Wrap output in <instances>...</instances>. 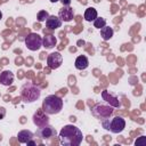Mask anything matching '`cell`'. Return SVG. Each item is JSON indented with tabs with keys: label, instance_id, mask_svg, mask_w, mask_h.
<instances>
[{
	"label": "cell",
	"instance_id": "21",
	"mask_svg": "<svg viewBox=\"0 0 146 146\" xmlns=\"http://www.w3.org/2000/svg\"><path fill=\"white\" fill-rule=\"evenodd\" d=\"M136 146H146V137L145 136H140L136 141H135Z\"/></svg>",
	"mask_w": 146,
	"mask_h": 146
},
{
	"label": "cell",
	"instance_id": "11",
	"mask_svg": "<svg viewBox=\"0 0 146 146\" xmlns=\"http://www.w3.org/2000/svg\"><path fill=\"white\" fill-rule=\"evenodd\" d=\"M102 97H103V99L105 100V102H107L112 107H120L121 106V103L119 102V98L116 97V96H113V95H111L107 90H103L102 91Z\"/></svg>",
	"mask_w": 146,
	"mask_h": 146
},
{
	"label": "cell",
	"instance_id": "14",
	"mask_svg": "<svg viewBox=\"0 0 146 146\" xmlns=\"http://www.w3.org/2000/svg\"><path fill=\"white\" fill-rule=\"evenodd\" d=\"M33 138H34V133L32 131H30V130H21L17 133V139L22 144H26L27 141H30Z\"/></svg>",
	"mask_w": 146,
	"mask_h": 146
},
{
	"label": "cell",
	"instance_id": "8",
	"mask_svg": "<svg viewBox=\"0 0 146 146\" xmlns=\"http://www.w3.org/2000/svg\"><path fill=\"white\" fill-rule=\"evenodd\" d=\"M62 64H63V56L60 55V52L55 51V52H51V54L48 55V57H47V65H48L49 68L56 70Z\"/></svg>",
	"mask_w": 146,
	"mask_h": 146
},
{
	"label": "cell",
	"instance_id": "6",
	"mask_svg": "<svg viewBox=\"0 0 146 146\" xmlns=\"http://www.w3.org/2000/svg\"><path fill=\"white\" fill-rule=\"evenodd\" d=\"M25 46L27 49L32 51H36L42 47V36H40L38 33H30L25 38Z\"/></svg>",
	"mask_w": 146,
	"mask_h": 146
},
{
	"label": "cell",
	"instance_id": "2",
	"mask_svg": "<svg viewBox=\"0 0 146 146\" xmlns=\"http://www.w3.org/2000/svg\"><path fill=\"white\" fill-rule=\"evenodd\" d=\"M41 108L48 115L58 114L63 110V100L56 95H49L43 99Z\"/></svg>",
	"mask_w": 146,
	"mask_h": 146
},
{
	"label": "cell",
	"instance_id": "19",
	"mask_svg": "<svg viewBox=\"0 0 146 146\" xmlns=\"http://www.w3.org/2000/svg\"><path fill=\"white\" fill-rule=\"evenodd\" d=\"M106 25V19L103 18V17H97L95 21H94V26L96 29H102Z\"/></svg>",
	"mask_w": 146,
	"mask_h": 146
},
{
	"label": "cell",
	"instance_id": "15",
	"mask_svg": "<svg viewBox=\"0 0 146 146\" xmlns=\"http://www.w3.org/2000/svg\"><path fill=\"white\" fill-rule=\"evenodd\" d=\"M74 65H75V68L82 71V70H86L89 66V60H88L87 56L81 55V56H78L76 57V59L74 62Z\"/></svg>",
	"mask_w": 146,
	"mask_h": 146
},
{
	"label": "cell",
	"instance_id": "18",
	"mask_svg": "<svg viewBox=\"0 0 146 146\" xmlns=\"http://www.w3.org/2000/svg\"><path fill=\"white\" fill-rule=\"evenodd\" d=\"M99 30H100V36L103 38V40L107 41V40L112 39V36H113V34H114V31H113V29H112L111 26L105 25L104 27H102V29H99Z\"/></svg>",
	"mask_w": 146,
	"mask_h": 146
},
{
	"label": "cell",
	"instance_id": "3",
	"mask_svg": "<svg viewBox=\"0 0 146 146\" xmlns=\"http://www.w3.org/2000/svg\"><path fill=\"white\" fill-rule=\"evenodd\" d=\"M40 95L41 89L32 82H26L21 87V97L24 103H34L40 98Z\"/></svg>",
	"mask_w": 146,
	"mask_h": 146
},
{
	"label": "cell",
	"instance_id": "7",
	"mask_svg": "<svg viewBox=\"0 0 146 146\" xmlns=\"http://www.w3.org/2000/svg\"><path fill=\"white\" fill-rule=\"evenodd\" d=\"M40 139L42 140H47V139H51L52 137H56L57 135V131L54 127L47 124V125H43V127H40L38 130H36V133H35Z\"/></svg>",
	"mask_w": 146,
	"mask_h": 146
},
{
	"label": "cell",
	"instance_id": "13",
	"mask_svg": "<svg viewBox=\"0 0 146 146\" xmlns=\"http://www.w3.org/2000/svg\"><path fill=\"white\" fill-rule=\"evenodd\" d=\"M13 81H14V73L11 71H7L6 70V71H2L0 73V83L2 86L8 87V86H10L13 83Z\"/></svg>",
	"mask_w": 146,
	"mask_h": 146
},
{
	"label": "cell",
	"instance_id": "20",
	"mask_svg": "<svg viewBox=\"0 0 146 146\" xmlns=\"http://www.w3.org/2000/svg\"><path fill=\"white\" fill-rule=\"evenodd\" d=\"M49 17V13L47 11V10H40L39 13H38V15H36V18H38V21L40 22V23H42V22H46V19Z\"/></svg>",
	"mask_w": 146,
	"mask_h": 146
},
{
	"label": "cell",
	"instance_id": "23",
	"mask_svg": "<svg viewBox=\"0 0 146 146\" xmlns=\"http://www.w3.org/2000/svg\"><path fill=\"white\" fill-rule=\"evenodd\" d=\"M63 6H70L71 5V0H60Z\"/></svg>",
	"mask_w": 146,
	"mask_h": 146
},
{
	"label": "cell",
	"instance_id": "26",
	"mask_svg": "<svg viewBox=\"0 0 146 146\" xmlns=\"http://www.w3.org/2000/svg\"><path fill=\"white\" fill-rule=\"evenodd\" d=\"M1 18H2V13H1V10H0V21H1Z\"/></svg>",
	"mask_w": 146,
	"mask_h": 146
},
{
	"label": "cell",
	"instance_id": "12",
	"mask_svg": "<svg viewBox=\"0 0 146 146\" xmlns=\"http://www.w3.org/2000/svg\"><path fill=\"white\" fill-rule=\"evenodd\" d=\"M46 26L49 30H57L58 27L62 26V21L58 16L49 15V17L46 19Z\"/></svg>",
	"mask_w": 146,
	"mask_h": 146
},
{
	"label": "cell",
	"instance_id": "9",
	"mask_svg": "<svg viewBox=\"0 0 146 146\" xmlns=\"http://www.w3.org/2000/svg\"><path fill=\"white\" fill-rule=\"evenodd\" d=\"M33 123H34L38 128L49 124V117H48V114H46V113L42 111V108L38 110V111L33 114Z\"/></svg>",
	"mask_w": 146,
	"mask_h": 146
},
{
	"label": "cell",
	"instance_id": "22",
	"mask_svg": "<svg viewBox=\"0 0 146 146\" xmlns=\"http://www.w3.org/2000/svg\"><path fill=\"white\" fill-rule=\"evenodd\" d=\"M6 116V108L5 107H0V120H2Z\"/></svg>",
	"mask_w": 146,
	"mask_h": 146
},
{
	"label": "cell",
	"instance_id": "5",
	"mask_svg": "<svg viewBox=\"0 0 146 146\" xmlns=\"http://www.w3.org/2000/svg\"><path fill=\"white\" fill-rule=\"evenodd\" d=\"M113 112H114L113 107L111 105H106V104H96L91 108L92 116L98 119V120H103V119L112 116Z\"/></svg>",
	"mask_w": 146,
	"mask_h": 146
},
{
	"label": "cell",
	"instance_id": "1",
	"mask_svg": "<svg viewBox=\"0 0 146 146\" xmlns=\"http://www.w3.org/2000/svg\"><path fill=\"white\" fill-rule=\"evenodd\" d=\"M58 137H59L60 144L64 146H79L83 139L82 131L73 124L64 125L59 131Z\"/></svg>",
	"mask_w": 146,
	"mask_h": 146
},
{
	"label": "cell",
	"instance_id": "17",
	"mask_svg": "<svg viewBox=\"0 0 146 146\" xmlns=\"http://www.w3.org/2000/svg\"><path fill=\"white\" fill-rule=\"evenodd\" d=\"M84 19L87 22H94L97 17H98V14H97V10L94 8V7H88L84 11V15H83Z\"/></svg>",
	"mask_w": 146,
	"mask_h": 146
},
{
	"label": "cell",
	"instance_id": "16",
	"mask_svg": "<svg viewBox=\"0 0 146 146\" xmlns=\"http://www.w3.org/2000/svg\"><path fill=\"white\" fill-rule=\"evenodd\" d=\"M57 44V39L56 36L49 34L42 38V47H44L46 49H51Z\"/></svg>",
	"mask_w": 146,
	"mask_h": 146
},
{
	"label": "cell",
	"instance_id": "4",
	"mask_svg": "<svg viewBox=\"0 0 146 146\" xmlns=\"http://www.w3.org/2000/svg\"><path fill=\"white\" fill-rule=\"evenodd\" d=\"M100 123L104 129L113 132V133H120L125 128V120L122 116H115V117H106L100 120Z\"/></svg>",
	"mask_w": 146,
	"mask_h": 146
},
{
	"label": "cell",
	"instance_id": "25",
	"mask_svg": "<svg viewBox=\"0 0 146 146\" xmlns=\"http://www.w3.org/2000/svg\"><path fill=\"white\" fill-rule=\"evenodd\" d=\"M58 1H60V0H50V2H52V3H56V2H58Z\"/></svg>",
	"mask_w": 146,
	"mask_h": 146
},
{
	"label": "cell",
	"instance_id": "24",
	"mask_svg": "<svg viewBox=\"0 0 146 146\" xmlns=\"http://www.w3.org/2000/svg\"><path fill=\"white\" fill-rule=\"evenodd\" d=\"M26 144H27V146H34V145H36V143H35L33 139H31V140H30V141H27Z\"/></svg>",
	"mask_w": 146,
	"mask_h": 146
},
{
	"label": "cell",
	"instance_id": "10",
	"mask_svg": "<svg viewBox=\"0 0 146 146\" xmlns=\"http://www.w3.org/2000/svg\"><path fill=\"white\" fill-rule=\"evenodd\" d=\"M58 17L62 22H71L74 17V10L71 6H63L62 9L58 11Z\"/></svg>",
	"mask_w": 146,
	"mask_h": 146
}]
</instances>
